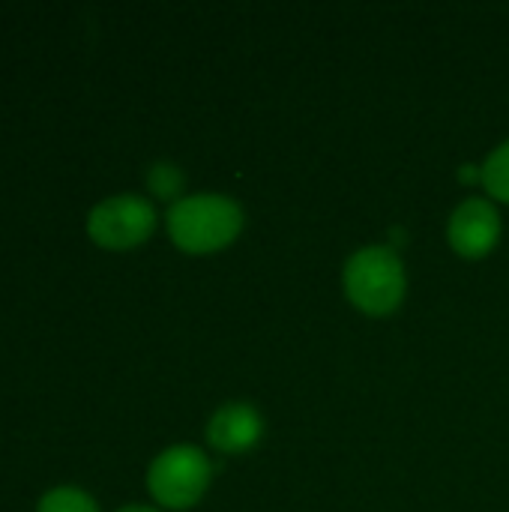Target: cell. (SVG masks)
Segmentation results:
<instances>
[{
    "label": "cell",
    "mask_w": 509,
    "mask_h": 512,
    "mask_svg": "<svg viewBox=\"0 0 509 512\" xmlns=\"http://www.w3.org/2000/svg\"><path fill=\"white\" fill-rule=\"evenodd\" d=\"M243 222V207L219 192L183 195L165 213L171 243L189 255H213L228 249L240 237Z\"/></svg>",
    "instance_id": "1"
},
{
    "label": "cell",
    "mask_w": 509,
    "mask_h": 512,
    "mask_svg": "<svg viewBox=\"0 0 509 512\" xmlns=\"http://www.w3.org/2000/svg\"><path fill=\"white\" fill-rule=\"evenodd\" d=\"M342 288L354 309L369 318H387L408 294L405 261L393 246H363L345 261Z\"/></svg>",
    "instance_id": "2"
},
{
    "label": "cell",
    "mask_w": 509,
    "mask_h": 512,
    "mask_svg": "<svg viewBox=\"0 0 509 512\" xmlns=\"http://www.w3.org/2000/svg\"><path fill=\"white\" fill-rule=\"evenodd\" d=\"M210 480H213V465L192 444H177L162 450L147 471V489L153 501L162 504L165 510H192L207 495Z\"/></svg>",
    "instance_id": "3"
},
{
    "label": "cell",
    "mask_w": 509,
    "mask_h": 512,
    "mask_svg": "<svg viewBox=\"0 0 509 512\" xmlns=\"http://www.w3.org/2000/svg\"><path fill=\"white\" fill-rule=\"evenodd\" d=\"M156 231V210L141 195H111L87 216V234L102 249H135Z\"/></svg>",
    "instance_id": "4"
},
{
    "label": "cell",
    "mask_w": 509,
    "mask_h": 512,
    "mask_svg": "<svg viewBox=\"0 0 509 512\" xmlns=\"http://www.w3.org/2000/svg\"><path fill=\"white\" fill-rule=\"evenodd\" d=\"M504 234V222L498 207L489 198H465L447 225V240L450 249L468 261L486 258Z\"/></svg>",
    "instance_id": "5"
},
{
    "label": "cell",
    "mask_w": 509,
    "mask_h": 512,
    "mask_svg": "<svg viewBox=\"0 0 509 512\" xmlns=\"http://www.w3.org/2000/svg\"><path fill=\"white\" fill-rule=\"evenodd\" d=\"M264 435V420L255 405L249 402H228L213 411L207 423V441L222 456L249 453Z\"/></svg>",
    "instance_id": "6"
},
{
    "label": "cell",
    "mask_w": 509,
    "mask_h": 512,
    "mask_svg": "<svg viewBox=\"0 0 509 512\" xmlns=\"http://www.w3.org/2000/svg\"><path fill=\"white\" fill-rule=\"evenodd\" d=\"M483 189L495 201L509 204V141L498 144L483 162Z\"/></svg>",
    "instance_id": "7"
},
{
    "label": "cell",
    "mask_w": 509,
    "mask_h": 512,
    "mask_svg": "<svg viewBox=\"0 0 509 512\" xmlns=\"http://www.w3.org/2000/svg\"><path fill=\"white\" fill-rule=\"evenodd\" d=\"M147 186L156 198L162 201H180L183 186H186V174L174 165V162H153L147 171Z\"/></svg>",
    "instance_id": "8"
},
{
    "label": "cell",
    "mask_w": 509,
    "mask_h": 512,
    "mask_svg": "<svg viewBox=\"0 0 509 512\" xmlns=\"http://www.w3.org/2000/svg\"><path fill=\"white\" fill-rule=\"evenodd\" d=\"M36 512H99V507L87 492L60 486V489H51L48 495H42Z\"/></svg>",
    "instance_id": "9"
},
{
    "label": "cell",
    "mask_w": 509,
    "mask_h": 512,
    "mask_svg": "<svg viewBox=\"0 0 509 512\" xmlns=\"http://www.w3.org/2000/svg\"><path fill=\"white\" fill-rule=\"evenodd\" d=\"M117 512H162V510H153V507H144V504H129V507H120Z\"/></svg>",
    "instance_id": "10"
}]
</instances>
